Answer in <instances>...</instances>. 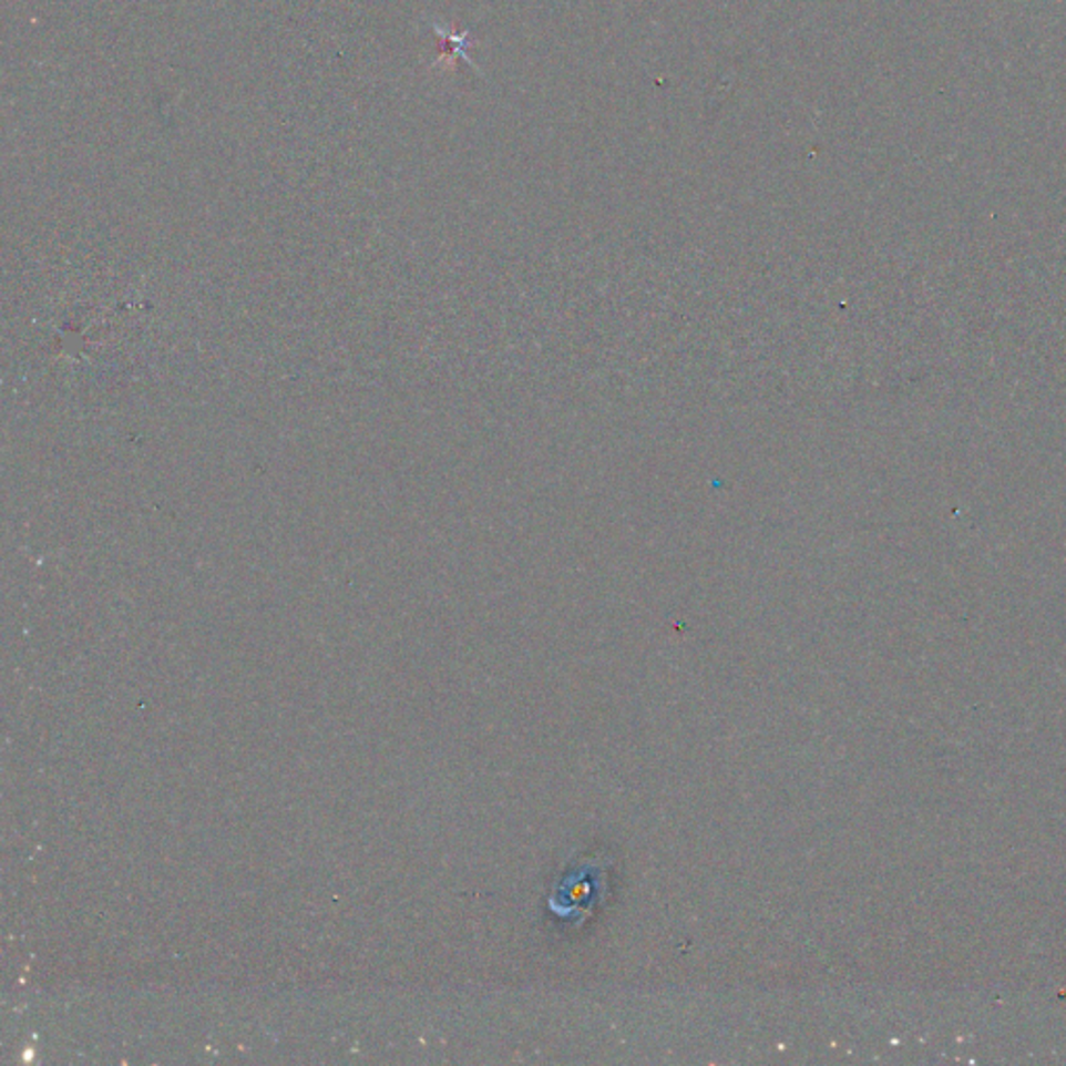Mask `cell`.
<instances>
[{
	"label": "cell",
	"mask_w": 1066,
	"mask_h": 1066,
	"mask_svg": "<svg viewBox=\"0 0 1066 1066\" xmlns=\"http://www.w3.org/2000/svg\"><path fill=\"white\" fill-rule=\"evenodd\" d=\"M590 875H592V869L587 867L584 873L580 875V879H575L573 883H565V888H563V898H565V900H561V902H575V906L594 902V898H596V894H594V885H596V883H594V881H592V883L587 881Z\"/></svg>",
	"instance_id": "1"
}]
</instances>
